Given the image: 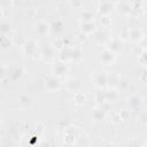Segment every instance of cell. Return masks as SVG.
Instances as JSON below:
<instances>
[{"label":"cell","mask_w":147,"mask_h":147,"mask_svg":"<svg viewBox=\"0 0 147 147\" xmlns=\"http://www.w3.org/2000/svg\"><path fill=\"white\" fill-rule=\"evenodd\" d=\"M61 52L60 61L67 62V61H78L82 57V51L78 47H69V48H63Z\"/></svg>","instance_id":"6da1fadb"},{"label":"cell","mask_w":147,"mask_h":147,"mask_svg":"<svg viewBox=\"0 0 147 147\" xmlns=\"http://www.w3.org/2000/svg\"><path fill=\"white\" fill-rule=\"evenodd\" d=\"M33 30L39 37H46L52 32V25L46 20H39L33 24Z\"/></svg>","instance_id":"7a4b0ae2"},{"label":"cell","mask_w":147,"mask_h":147,"mask_svg":"<svg viewBox=\"0 0 147 147\" xmlns=\"http://www.w3.org/2000/svg\"><path fill=\"white\" fill-rule=\"evenodd\" d=\"M99 59L103 65H113L116 61V54L111 52L110 49H108L107 47H103L100 52Z\"/></svg>","instance_id":"3957f363"},{"label":"cell","mask_w":147,"mask_h":147,"mask_svg":"<svg viewBox=\"0 0 147 147\" xmlns=\"http://www.w3.org/2000/svg\"><path fill=\"white\" fill-rule=\"evenodd\" d=\"M94 85L98 88H106L108 86V74L106 71H95L92 75Z\"/></svg>","instance_id":"277c9868"},{"label":"cell","mask_w":147,"mask_h":147,"mask_svg":"<svg viewBox=\"0 0 147 147\" xmlns=\"http://www.w3.org/2000/svg\"><path fill=\"white\" fill-rule=\"evenodd\" d=\"M115 9V2L113 1H107V0H101L98 2L96 11L101 16H109L110 13Z\"/></svg>","instance_id":"5b68a950"},{"label":"cell","mask_w":147,"mask_h":147,"mask_svg":"<svg viewBox=\"0 0 147 147\" xmlns=\"http://www.w3.org/2000/svg\"><path fill=\"white\" fill-rule=\"evenodd\" d=\"M38 42H37V40H34V39H29L28 38V40H26V42L21 47V51H22V53L24 54V55H26V56H34V54L38 52Z\"/></svg>","instance_id":"8992f818"},{"label":"cell","mask_w":147,"mask_h":147,"mask_svg":"<svg viewBox=\"0 0 147 147\" xmlns=\"http://www.w3.org/2000/svg\"><path fill=\"white\" fill-rule=\"evenodd\" d=\"M78 137H79V132L76 126H68L64 130V142L67 145L77 144Z\"/></svg>","instance_id":"52a82bcc"},{"label":"cell","mask_w":147,"mask_h":147,"mask_svg":"<svg viewBox=\"0 0 147 147\" xmlns=\"http://www.w3.org/2000/svg\"><path fill=\"white\" fill-rule=\"evenodd\" d=\"M69 71V67L67 64V62H63V61H57L55 62L53 65H52V74L54 77H62L63 75H65L67 72Z\"/></svg>","instance_id":"ba28073f"},{"label":"cell","mask_w":147,"mask_h":147,"mask_svg":"<svg viewBox=\"0 0 147 147\" xmlns=\"http://www.w3.org/2000/svg\"><path fill=\"white\" fill-rule=\"evenodd\" d=\"M93 40H95L96 42H102V44H108V41L111 39V33L107 30V29H101V30H96L95 33L92 34Z\"/></svg>","instance_id":"9c48e42d"},{"label":"cell","mask_w":147,"mask_h":147,"mask_svg":"<svg viewBox=\"0 0 147 147\" xmlns=\"http://www.w3.org/2000/svg\"><path fill=\"white\" fill-rule=\"evenodd\" d=\"M61 86H62V83H61L60 78H57V77L52 76V77L46 78V80H45V87L48 92H56L61 88Z\"/></svg>","instance_id":"30bf717a"},{"label":"cell","mask_w":147,"mask_h":147,"mask_svg":"<svg viewBox=\"0 0 147 147\" xmlns=\"http://www.w3.org/2000/svg\"><path fill=\"white\" fill-rule=\"evenodd\" d=\"M82 85H83V80L80 78L72 77V78H69L65 82V90L69 91V92L76 93V92H79Z\"/></svg>","instance_id":"8fae6325"},{"label":"cell","mask_w":147,"mask_h":147,"mask_svg":"<svg viewBox=\"0 0 147 147\" xmlns=\"http://www.w3.org/2000/svg\"><path fill=\"white\" fill-rule=\"evenodd\" d=\"M17 103H18L20 108L28 109L33 105V98L28 93H21L17 96Z\"/></svg>","instance_id":"7c38bea8"},{"label":"cell","mask_w":147,"mask_h":147,"mask_svg":"<svg viewBox=\"0 0 147 147\" xmlns=\"http://www.w3.org/2000/svg\"><path fill=\"white\" fill-rule=\"evenodd\" d=\"M115 9L119 14L129 15L133 10V7H132L131 1H117V2H115Z\"/></svg>","instance_id":"4fadbf2b"},{"label":"cell","mask_w":147,"mask_h":147,"mask_svg":"<svg viewBox=\"0 0 147 147\" xmlns=\"http://www.w3.org/2000/svg\"><path fill=\"white\" fill-rule=\"evenodd\" d=\"M106 47L111 52H114L115 54H117L123 49V41L119 38H111L106 45Z\"/></svg>","instance_id":"5bb4252c"},{"label":"cell","mask_w":147,"mask_h":147,"mask_svg":"<svg viewBox=\"0 0 147 147\" xmlns=\"http://www.w3.org/2000/svg\"><path fill=\"white\" fill-rule=\"evenodd\" d=\"M79 28L82 32H85L87 34H93L98 30L95 22H80L79 21Z\"/></svg>","instance_id":"9a60e30c"},{"label":"cell","mask_w":147,"mask_h":147,"mask_svg":"<svg viewBox=\"0 0 147 147\" xmlns=\"http://www.w3.org/2000/svg\"><path fill=\"white\" fill-rule=\"evenodd\" d=\"M39 55L46 60H52L54 59L55 56V49L53 48L52 45H47V46H44L39 49Z\"/></svg>","instance_id":"2e32d148"},{"label":"cell","mask_w":147,"mask_h":147,"mask_svg":"<svg viewBox=\"0 0 147 147\" xmlns=\"http://www.w3.org/2000/svg\"><path fill=\"white\" fill-rule=\"evenodd\" d=\"M130 29V41H133V42H138V41H141L142 38H144V34H142V31L140 28H129Z\"/></svg>","instance_id":"e0dca14e"},{"label":"cell","mask_w":147,"mask_h":147,"mask_svg":"<svg viewBox=\"0 0 147 147\" xmlns=\"http://www.w3.org/2000/svg\"><path fill=\"white\" fill-rule=\"evenodd\" d=\"M11 46H14L13 37L1 36V38H0V48H1V51H8Z\"/></svg>","instance_id":"ac0fdd59"},{"label":"cell","mask_w":147,"mask_h":147,"mask_svg":"<svg viewBox=\"0 0 147 147\" xmlns=\"http://www.w3.org/2000/svg\"><path fill=\"white\" fill-rule=\"evenodd\" d=\"M91 116H92V118L95 119V121H103V119L108 116V114H107V110H106L105 108L100 107V108H95V109H93Z\"/></svg>","instance_id":"d6986e66"},{"label":"cell","mask_w":147,"mask_h":147,"mask_svg":"<svg viewBox=\"0 0 147 147\" xmlns=\"http://www.w3.org/2000/svg\"><path fill=\"white\" fill-rule=\"evenodd\" d=\"M106 94H107V102H115L118 100L119 98V93L117 91V88H113V87H108L106 88Z\"/></svg>","instance_id":"ffe728a7"},{"label":"cell","mask_w":147,"mask_h":147,"mask_svg":"<svg viewBox=\"0 0 147 147\" xmlns=\"http://www.w3.org/2000/svg\"><path fill=\"white\" fill-rule=\"evenodd\" d=\"M95 101L99 105H105L108 103L107 102V94H106V88H98V91L95 92Z\"/></svg>","instance_id":"44dd1931"},{"label":"cell","mask_w":147,"mask_h":147,"mask_svg":"<svg viewBox=\"0 0 147 147\" xmlns=\"http://www.w3.org/2000/svg\"><path fill=\"white\" fill-rule=\"evenodd\" d=\"M79 21L80 22H94V14L92 10L86 9L83 10L79 15Z\"/></svg>","instance_id":"7402d4cb"},{"label":"cell","mask_w":147,"mask_h":147,"mask_svg":"<svg viewBox=\"0 0 147 147\" xmlns=\"http://www.w3.org/2000/svg\"><path fill=\"white\" fill-rule=\"evenodd\" d=\"M51 25H52V31H54L55 33H62L64 31V23L62 20H55Z\"/></svg>","instance_id":"603a6c76"},{"label":"cell","mask_w":147,"mask_h":147,"mask_svg":"<svg viewBox=\"0 0 147 147\" xmlns=\"http://www.w3.org/2000/svg\"><path fill=\"white\" fill-rule=\"evenodd\" d=\"M119 76L116 75V74H108V86L109 87H113V88H116V86H118L119 84Z\"/></svg>","instance_id":"cb8c5ba5"},{"label":"cell","mask_w":147,"mask_h":147,"mask_svg":"<svg viewBox=\"0 0 147 147\" xmlns=\"http://www.w3.org/2000/svg\"><path fill=\"white\" fill-rule=\"evenodd\" d=\"M10 30H11V29H10L9 22H8L6 18L1 20V22H0V32H1V34H2V36H8V33H9Z\"/></svg>","instance_id":"d4e9b609"},{"label":"cell","mask_w":147,"mask_h":147,"mask_svg":"<svg viewBox=\"0 0 147 147\" xmlns=\"http://www.w3.org/2000/svg\"><path fill=\"white\" fill-rule=\"evenodd\" d=\"M85 101H86V96H85V94L83 93V92H76V93H74V102L76 103V105H78V106H83L84 103H85Z\"/></svg>","instance_id":"484cf974"},{"label":"cell","mask_w":147,"mask_h":147,"mask_svg":"<svg viewBox=\"0 0 147 147\" xmlns=\"http://www.w3.org/2000/svg\"><path fill=\"white\" fill-rule=\"evenodd\" d=\"M141 101H142V99H141V96L140 95H138V94H132L130 98H129V103L132 106V107H138L139 105H141Z\"/></svg>","instance_id":"4316f807"},{"label":"cell","mask_w":147,"mask_h":147,"mask_svg":"<svg viewBox=\"0 0 147 147\" xmlns=\"http://www.w3.org/2000/svg\"><path fill=\"white\" fill-rule=\"evenodd\" d=\"M90 141H91V139H90V137H88L87 134H79V137H78V139H77V144H78L79 146H83V147L88 146Z\"/></svg>","instance_id":"83f0119b"},{"label":"cell","mask_w":147,"mask_h":147,"mask_svg":"<svg viewBox=\"0 0 147 147\" xmlns=\"http://www.w3.org/2000/svg\"><path fill=\"white\" fill-rule=\"evenodd\" d=\"M52 46H53V48L55 51H62L64 48V46H65V41L62 38H56Z\"/></svg>","instance_id":"f1b7e54d"},{"label":"cell","mask_w":147,"mask_h":147,"mask_svg":"<svg viewBox=\"0 0 147 147\" xmlns=\"http://www.w3.org/2000/svg\"><path fill=\"white\" fill-rule=\"evenodd\" d=\"M119 39L122 41H126L130 39V29L129 28H123L119 30Z\"/></svg>","instance_id":"f546056e"},{"label":"cell","mask_w":147,"mask_h":147,"mask_svg":"<svg viewBox=\"0 0 147 147\" xmlns=\"http://www.w3.org/2000/svg\"><path fill=\"white\" fill-rule=\"evenodd\" d=\"M144 51H145V47H142V45L133 46V48H132V55H134V56H137V57L139 59V57L142 55Z\"/></svg>","instance_id":"4dcf8cb0"},{"label":"cell","mask_w":147,"mask_h":147,"mask_svg":"<svg viewBox=\"0 0 147 147\" xmlns=\"http://www.w3.org/2000/svg\"><path fill=\"white\" fill-rule=\"evenodd\" d=\"M76 39H77V41H78L79 44H84V42H86V41L90 39V34H87V33L80 31L79 33H77Z\"/></svg>","instance_id":"1f68e13d"},{"label":"cell","mask_w":147,"mask_h":147,"mask_svg":"<svg viewBox=\"0 0 147 147\" xmlns=\"http://www.w3.org/2000/svg\"><path fill=\"white\" fill-rule=\"evenodd\" d=\"M110 23H111V20H110V16H101L100 18V24L103 29H108L110 26Z\"/></svg>","instance_id":"d6a6232c"},{"label":"cell","mask_w":147,"mask_h":147,"mask_svg":"<svg viewBox=\"0 0 147 147\" xmlns=\"http://www.w3.org/2000/svg\"><path fill=\"white\" fill-rule=\"evenodd\" d=\"M84 6V2L80 0H74V1H69V7L72 9H82Z\"/></svg>","instance_id":"836d02e7"},{"label":"cell","mask_w":147,"mask_h":147,"mask_svg":"<svg viewBox=\"0 0 147 147\" xmlns=\"http://www.w3.org/2000/svg\"><path fill=\"white\" fill-rule=\"evenodd\" d=\"M118 115H119V117H121V121H126V119H129L130 118V115H131V113H130V110L129 109H121L119 111H118Z\"/></svg>","instance_id":"e575fe53"},{"label":"cell","mask_w":147,"mask_h":147,"mask_svg":"<svg viewBox=\"0 0 147 147\" xmlns=\"http://www.w3.org/2000/svg\"><path fill=\"white\" fill-rule=\"evenodd\" d=\"M25 15H26L29 18H34V16L37 15L36 8H33V7H28V8L25 9Z\"/></svg>","instance_id":"d590c367"},{"label":"cell","mask_w":147,"mask_h":147,"mask_svg":"<svg viewBox=\"0 0 147 147\" xmlns=\"http://www.w3.org/2000/svg\"><path fill=\"white\" fill-rule=\"evenodd\" d=\"M109 118H110V121H111L114 124H117V123L121 122V117H119L118 113H113V114H110V115H109Z\"/></svg>","instance_id":"8d00e7d4"},{"label":"cell","mask_w":147,"mask_h":147,"mask_svg":"<svg viewBox=\"0 0 147 147\" xmlns=\"http://www.w3.org/2000/svg\"><path fill=\"white\" fill-rule=\"evenodd\" d=\"M9 82H10L9 75H3V76L1 77V80H0V83H1V86H2V87H5V86L9 85Z\"/></svg>","instance_id":"74e56055"},{"label":"cell","mask_w":147,"mask_h":147,"mask_svg":"<svg viewBox=\"0 0 147 147\" xmlns=\"http://www.w3.org/2000/svg\"><path fill=\"white\" fill-rule=\"evenodd\" d=\"M138 60H139V62H140L141 64L147 65V48H145V51H144L142 55H141V56H140Z\"/></svg>","instance_id":"f35d334b"},{"label":"cell","mask_w":147,"mask_h":147,"mask_svg":"<svg viewBox=\"0 0 147 147\" xmlns=\"http://www.w3.org/2000/svg\"><path fill=\"white\" fill-rule=\"evenodd\" d=\"M139 79H140V82H141V83L147 84V70H144V71L140 74Z\"/></svg>","instance_id":"ab89813d"},{"label":"cell","mask_w":147,"mask_h":147,"mask_svg":"<svg viewBox=\"0 0 147 147\" xmlns=\"http://www.w3.org/2000/svg\"><path fill=\"white\" fill-rule=\"evenodd\" d=\"M44 129H45V124H44L42 122L37 123V125H36V131H37L38 133H42V132H44Z\"/></svg>","instance_id":"60d3db41"},{"label":"cell","mask_w":147,"mask_h":147,"mask_svg":"<svg viewBox=\"0 0 147 147\" xmlns=\"http://www.w3.org/2000/svg\"><path fill=\"white\" fill-rule=\"evenodd\" d=\"M139 119H140V122H142V123H147V113H142V114L140 115Z\"/></svg>","instance_id":"b9f144b4"},{"label":"cell","mask_w":147,"mask_h":147,"mask_svg":"<svg viewBox=\"0 0 147 147\" xmlns=\"http://www.w3.org/2000/svg\"><path fill=\"white\" fill-rule=\"evenodd\" d=\"M38 147H49V144L48 142H46V141H41L40 144H39V146Z\"/></svg>","instance_id":"7bdbcfd3"},{"label":"cell","mask_w":147,"mask_h":147,"mask_svg":"<svg viewBox=\"0 0 147 147\" xmlns=\"http://www.w3.org/2000/svg\"><path fill=\"white\" fill-rule=\"evenodd\" d=\"M21 5H22V2H21V1H18V2H17V1H14V0H13V6H21Z\"/></svg>","instance_id":"ee69618b"},{"label":"cell","mask_w":147,"mask_h":147,"mask_svg":"<svg viewBox=\"0 0 147 147\" xmlns=\"http://www.w3.org/2000/svg\"><path fill=\"white\" fill-rule=\"evenodd\" d=\"M141 41H142V47L144 46H147V38H142Z\"/></svg>","instance_id":"f6af8a7d"},{"label":"cell","mask_w":147,"mask_h":147,"mask_svg":"<svg viewBox=\"0 0 147 147\" xmlns=\"http://www.w3.org/2000/svg\"><path fill=\"white\" fill-rule=\"evenodd\" d=\"M102 147H111V145H110V144H105Z\"/></svg>","instance_id":"bcb514c9"}]
</instances>
